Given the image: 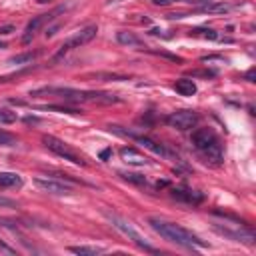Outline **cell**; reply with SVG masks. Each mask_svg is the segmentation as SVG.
Wrapping results in <instances>:
<instances>
[{
  "label": "cell",
  "mask_w": 256,
  "mask_h": 256,
  "mask_svg": "<svg viewBox=\"0 0 256 256\" xmlns=\"http://www.w3.org/2000/svg\"><path fill=\"white\" fill-rule=\"evenodd\" d=\"M30 96H58L66 102H98V104H116L120 98L110 92H94V90H76L68 86H44L30 90Z\"/></svg>",
  "instance_id": "1"
},
{
  "label": "cell",
  "mask_w": 256,
  "mask_h": 256,
  "mask_svg": "<svg viewBox=\"0 0 256 256\" xmlns=\"http://www.w3.org/2000/svg\"><path fill=\"white\" fill-rule=\"evenodd\" d=\"M148 224L154 232H158L162 238H166L168 242L176 244V246H182V248H206L208 242H204L202 238H198L196 234H192L190 230L182 228L180 224H174V222H168V220H162V218H148Z\"/></svg>",
  "instance_id": "2"
},
{
  "label": "cell",
  "mask_w": 256,
  "mask_h": 256,
  "mask_svg": "<svg viewBox=\"0 0 256 256\" xmlns=\"http://www.w3.org/2000/svg\"><path fill=\"white\" fill-rule=\"evenodd\" d=\"M104 216L108 218V222L120 232V234H124L128 240H132L140 250H146V252H158L134 226H132V222H128L124 216H120V214H116V212H110V210H104Z\"/></svg>",
  "instance_id": "3"
},
{
  "label": "cell",
  "mask_w": 256,
  "mask_h": 256,
  "mask_svg": "<svg viewBox=\"0 0 256 256\" xmlns=\"http://www.w3.org/2000/svg\"><path fill=\"white\" fill-rule=\"evenodd\" d=\"M212 228L228 238V240H234V242H240V244H246V246H252L256 242V234L250 226L242 224V222H234V224H228V222H214Z\"/></svg>",
  "instance_id": "4"
},
{
  "label": "cell",
  "mask_w": 256,
  "mask_h": 256,
  "mask_svg": "<svg viewBox=\"0 0 256 256\" xmlns=\"http://www.w3.org/2000/svg\"><path fill=\"white\" fill-rule=\"evenodd\" d=\"M42 144L50 150V152H54L56 156H60V158H64V160H68V162H72V164H76V166H86V162H84V158L80 156V154H76L64 140H60V138H56V136H50V134H46V136H42Z\"/></svg>",
  "instance_id": "5"
},
{
  "label": "cell",
  "mask_w": 256,
  "mask_h": 256,
  "mask_svg": "<svg viewBox=\"0 0 256 256\" xmlns=\"http://www.w3.org/2000/svg\"><path fill=\"white\" fill-rule=\"evenodd\" d=\"M96 34H98V26H96V24H90V26L82 28V30H80V32H76L72 38H68L66 42H62V46L58 48V52H56L54 60H60L66 52H70V50H74V48H80V46H84V44L92 42V40L96 38Z\"/></svg>",
  "instance_id": "6"
},
{
  "label": "cell",
  "mask_w": 256,
  "mask_h": 256,
  "mask_svg": "<svg viewBox=\"0 0 256 256\" xmlns=\"http://www.w3.org/2000/svg\"><path fill=\"white\" fill-rule=\"evenodd\" d=\"M198 120H200V116L194 110H176L166 116V124H170L172 128H178V130H190L198 124Z\"/></svg>",
  "instance_id": "7"
},
{
  "label": "cell",
  "mask_w": 256,
  "mask_h": 256,
  "mask_svg": "<svg viewBox=\"0 0 256 256\" xmlns=\"http://www.w3.org/2000/svg\"><path fill=\"white\" fill-rule=\"evenodd\" d=\"M34 184L42 190V192H48V194H54V196H70L74 190L70 184H64L60 180H54V178H34Z\"/></svg>",
  "instance_id": "8"
},
{
  "label": "cell",
  "mask_w": 256,
  "mask_h": 256,
  "mask_svg": "<svg viewBox=\"0 0 256 256\" xmlns=\"http://www.w3.org/2000/svg\"><path fill=\"white\" fill-rule=\"evenodd\" d=\"M58 10H54V12H48V14H40V16H34L28 24H26V28H24V34H22V44H30L32 42V38L40 32V28L48 22V20H52L54 18V14H56Z\"/></svg>",
  "instance_id": "9"
},
{
  "label": "cell",
  "mask_w": 256,
  "mask_h": 256,
  "mask_svg": "<svg viewBox=\"0 0 256 256\" xmlns=\"http://www.w3.org/2000/svg\"><path fill=\"white\" fill-rule=\"evenodd\" d=\"M216 140H218V138H216V134H214L212 128H198V130L192 132V144H194V148L200 150V152L206 150L208 146H212Z\"/></svg>",
  "instance_id": "10"
},
{
  "label": "cell",
  "mask_w": 256,
  "mask_h": 256,
  "mask_svg": "<svg viewBox=\"0 0 256 256\" xmlns=\"http://www.w3.org/2000/svg\"><path fill=\"white\" fill-rule=\"evenodd\" d=\"M172 198H176V200H180L184 204L196 206V204H200L204 200V194L198 192V190H190V188H174L172 190Z\"/></svg>",
  "instance_id": "11"
},
{
  "label": "cell",
  "mask_w": 256,
  "mask_h": 256,
  "mask_svg": "<svg viewBox=\"0 0 256 256\" xmlns=\"http://www.w3.org/2000/svg\"><path fill=\"white\" fill-rule=\"evenodd\" d=\"M120 158L126 164H132V166H144V164H148V158L142 152H138L136 148H132V146L120 148Z\"/></svg>",
  "instance_id": "12"
},
{
  "label": "cell",
  "mask_w": 256,
  "mask_h": 256,
  "mask_svg": "<svg viewBox=\"0 0 256 256\" xmlns=\"http://www.w3.org/2000/svg\"><path fill=\"white\" fill-rule=\"evenodd\" d=\"M116 40H118V44L128 46V48H146V46H144V42H142L134 32L118 30V32H116Z\"/></svg>",
  "instance_id": "13"
},
{
  "label": "cell",
  "mask_w": 256,
  "mask_h": 256,
  "mask_svg": "<svg viewBox=\"0 0 256 256\" xmlns=\"http://www.w3.org/2000/svg\"><path fill=\"white\" fill-rule=\"evenodd\" d=\"M174 90L180 94V96H194L196 94V84L194 80L190 78H180L174 82Z\"/></svg>",
  "instance_id": "14"
},
{
  "label": "cell",
  "mask_w": 256,
  "mask_h": 256,
  "mask_svg": "<svg viewBox=\"0 0 256 256\" xmlns=\"http://www.w3.org/2000/svg\"><path fill=\"white\" fill-rule=\"evenodd\" d=\"M22 178L16 172H0V188H20Z\"/></svg>",
  "instance_id": "15"
},
{
  "label": "cell",
  "mask_w": 256,
  "mask_h": 256,
  "mask_svg": "<svg viewBox=\"0 0 256 256\" xmlns=\"http://www.w3.org/2000/svg\"><path fill=\"white\" fill-rule=\"evenodd\" d=\"M204 158H208L212 164H220L222 162V146H220V140H216L212 146H208L206 150H202Z\"/></svg>",
  "instance_id": "16"
},
{
  "label": "cell",
  "mask_w": 256,
  "mask_h": 256,
  "mask_svg": "<svg viewBox=\"0 0 256 256\" xmlns=\"http://www.w3.org/2000/svg\"><path fill=\"white\" fill-rule=\"evenodd\" d=\"M68 250L78 256H96V254L104 252V248H100V246H70Z\"/></svg>",
  "instance_id": "17"
},
{
  "label": "cell",
  "mask_w": 256,
  "mask_h": 256,
  "mask_svg": "<svg viewBox=\"0 0 256 256\" xmlns=\"http://www.w3.org/2000/svg\"><path fill=\"white\" fill-rule=\"evenodd\" d=\"M190 36H198V38H204V40H218V34L212 28H192Z\"/></svg>",
  "instance_id": "18"
},
{
  "label": "cell",
  "mask_w": 256,
  "mask_h": 256,
  "mask_svg": "<svg viewBox=\"0 0 256 256\" xmlns=\"http://www.w3.org/2000/svg\"><path fill=\"white\" fill-rule=\"evenodd\" d=\"M120 178H124L126 182H132V184H138V186H146V178L142 174H136V172H118Z\"/></svg>",
  "instance_id": "19"
},
{
  "label": "cell",
  "mask_w": 256,
  "mask_h": 256,
  "mask_svg": "<svg viewBox=\"0 0 256 256\" xmlns=\"http://www.w3.org/2000/svg\"><path fill=\"white\" fill-rule=\"evenodd\" d=\"M38 54H40V52H24V54H16V56H12L8 62H10V64H26V62H32Z\"/></svg>",
  "instance_id": "20"
},
{
  "label": "cell",
  "mask_w": 256,
  "mask_h": 256,
  "mask_svg": "<svg viewBox=\"0 0 256 256\" xmlns=\"http://www.w3.org/2000/svg\"><path fill=\"white\" fill-rule=\"evenodd\" d=\"M202 10H204V12H214V14H224V12L230 10V6L224 4V2H212V4H206Z\"/></svg>",
  "instance_id": "21"
},
{
  "label": "cell",
  "mask_w": 256,
  "mask_h": 256,
  "mask_svg": "<svg viewBox=\"0 0 256 256\" xmlns=\"http://www.w3.org/2000/svg\"><path fill=\"white\" fill-rule=\"evenodd\" d=\"M18 144V138L6 130H0V146H16Z\"/></svg>",
  "instance_id": "22"
},
{
  "label": "cell",
  "mask_w": 256,
  "mask_h": 256,
  "mask_svg": "<svg viewBox=\"0 0 256 256\" xmlns=\"http://www.w3.org/2000/svg\"><path fill=\"white\" fill-rule=\"evenodd\" d=\"M14 120H16V114L14 112H10L6 108H0V122L2 124H12Z\"/></svg>",
  "instance_id": "23"
},
{
  "label": "cell",
  "mask_w": 256,
  "mask_h": 256,
  "mask_svg": "<svg viewBox=\"0 0 256 256\" xmlns=\"http://www.w3.org/2000/svg\"><path fill=\"white\" fill-rule=\"evenodd\" d=\"M0 208H18V202L8 198V196H4V194H0Z\"/></svg>",
  "instance_id": "24"
},
{
  "label": "cell",
  "mask_w": 256,
  "mask_h": 256,
  "mask_svg": "<svg viewBox=\"0 0 256 256\" xmlns=\"http://www.w3.org/2000/svg\"><path fill=\"white\" fill-rule=\"evenodd\" d=\"M94 78H104V80H128L126 76H120V74H104V72L94 74Z\"/></svg>",
  "instance_id": "25"
},
{
  "label": "cell",
  "mask_w": 256,
  "mask_h": 256,
  "mask_svg": "<svg viewBox=\"0 0 256 256\" xmlns=\"http://www.w3.org/2000/svg\"><path fill=\"white\" fill-rule=\"evenodd\" d=\"M14 32V26L12 24H6V26H0V34H10Z\"/></svg>",
  "instance_id": "26"
},
{
  "label": "cell",
  "mask_w": 256,
  "mask_h": 256,
  "mask_svg": "<svg viewBox=\"0 0 256 256\" xmlns=\"http://www.w3.org/2000/svg\"><path fill=\"white\" fill-rule=\"evenodd\" d=\"M0 250H4V252H8V254H14V252H16V250H14V248H10L8 244H4V242H2V238H0Z\"/></svg>",
  "instance_id": "27"
},
{
  "label": "cell",
  "mask_w": 256,
  "mask_h": 256,
  "mask_svg": "<svg viewBox=\"0 0 256 256\" xmlns=\"http://www.w3.org/2000/svg\"><path fill=\"white\" fill-rule=\"evenodd\" d=\"M110 154H112V150H110V148H106V150H102V152H100V158H102V160H108V156H110Z\"/></svg>",
  "instance_id": "28"
},
{
  "label": "cell",
  "mask_w": 256,
  "mask_h": 256,
  "mask_svg": "<svg viewBox=\"0 0 256 256\" xmlns=\"http://www.w3.org/2000/svg\"><path fill=\"white\" fill-rule=\"evenodd\" d=\"M152 2H154L156 6H166V4L170 2V0H152Z\"/></svg>",
  "instance_id": "29"
},
{
  "label": "cell",
  "mask_w": 256,
  "mask_h": 256,
  "mask_svg": "<svg viewBox=\"0 0 256 256\" xmlns=\"http://www.w3.org/2000/svg\"><path fill=\"white\" fill-rule=\"evenodd\" d=\"M246 78H248V82H254V70H248Z\"/></svg>",
  "instance_id": "30"
},
{
  "label": "cell",
  "mask_w": 256,
  "mask_h": 256,
  "mask_svg": "<svg viewBox=\"0 0 256 256\" xmlns=\"http://www.w3.org/2000/svg\"><path fill=\"white\" fill-rule=\"evenodd\" d=\"M2 48H6V42H2V40H0V50H2Z\"/></svg>",
  "instance_id": "31"
},
{
  "label": "cell",
  "mask_w": 256,
  "mask_h": 256,
  "mask_svg": "<svg viewBox=\"0 0 256 256\" xmlns=\"http://www.w3.org/2000/svg\"><path fill=\"white\" fill-rule=\"evenodd\" d=\"M36 2H40V4H46V2H50V0H36Z\"/></svg>",
  "instance_id": "32"
}]
</instances>
